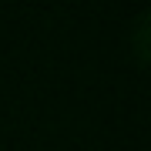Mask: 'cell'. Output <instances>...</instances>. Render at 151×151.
<instances>
[{
  "instance_id": "1",
  "label": "cell",
  "mask_w": 151,
  "mask_h": 151,
  "mask_svg": "<svg viewBox=\"0 0 151 151\" xmlns=\"http://www.w3.org/2000/svg\"><path fill=\"white\" fill-rule=\"evenodd\" d=\"M134 54H138V64L148 60V17H138L134 24Z\"/></svg>"
}]
</instances>
